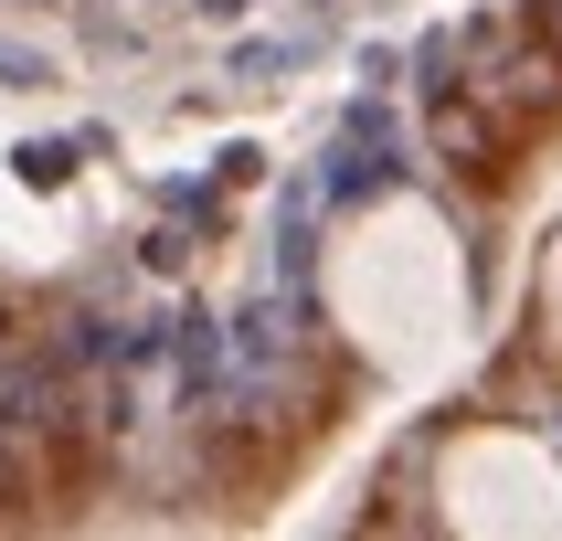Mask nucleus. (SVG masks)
<instances>
[{
  "instance_id": "obj_1",
  "label": "nucleus",
  "mask_w": 562,
  "mask_h": 541,
  "mask_svg": "<svg viewBox=\"0 0 562 541\" xmlns=\"http://www.w3.org/2000/svg\"><path fill=\"white\" fill-rule=\"evenodd\" d=\"M329 318L340 340L393 382H436L468 361V245L425 191H382L361 213H340L329 255H318Z\"/></svg>"
},
{
  "instance_id": "obj_2",
  "label": "nucleus",
  "mask_w": 562,
  "mask_h": 541,
  "mask_svg": "<svg viewBox=\"0 0 562 541\" xmlns=\"http://www.w3.org/2000/svg\"><path fill=\"white\" fill-rule=\"evenodd\" d=\"M425 499H436L446 531H562V457L520 425H457L425 467Z\"/></svg>"
},
{
  "instance_id": "obj_3",
  "label": "nucleus",
  "mask_w": 562,
  "mask_h": 541,
  "mask_svg": "<svg viewBox=\"0 0 562 541\" xmlns=\"http://www.w3.org/2000/svg\"><path fill=\"white\" fill-rule=\"evenodd\" d=\"M541 350H552V382H562V245L541 255Z\"/></svg>"
}]
</instances>
